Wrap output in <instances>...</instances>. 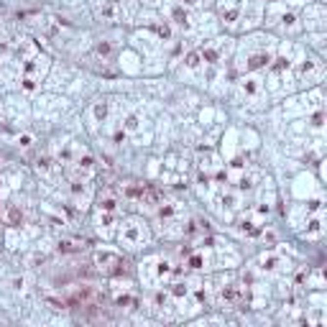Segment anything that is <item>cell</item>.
<instances>
[{
	"label": "cell",
	"instance_id": "9",
	"mask_svg": "<svg viewBox=\"0 0 327 327\" xmlns=\"http://www.w3.org/2000/svg\"><path fill=\"white\" fill-rule=\"evenodd\" d=\"M199 172L210 174V176L215 172H220V161H218V156L212 151H199Z\"/></svg>",
	"mask_w": 327,
	"mask_h": 327
},
{
	"label": "cell",
	"instance_id": "32",
	"mask_svg": "<svg viewBox=\"0 0 327 327\" xmlns=\"http://www.w3.org/2000/svg\"><path fill=\"white\" fill-rule=\"evenodd\" d=\"M312 126H314V128H322V112H320V115H314V120H312Z\"/></svg>",
	"mask_w": 327,
	"mask_h": 327
},
{
	"label": "cell",
	"instance_id": "5",
	"mask_svg": "<svg viewBox=\"0 0 327 327\" xmlns=\"http://www.w3.org/2000/svg\"><path fill=\"white\" fill-rule=\"evenodd\" d=\"M297 286H307L314 291H322L325 289V271L322 268H307L297 276Z\"/></svg>",
	"mask_w": 327,
	"mask_h": 327
},
{
	"label": "cell",
	"instance_id": "12",
	"mask_svg": "<svg viewBox=\"0 0 327 327\" xmlns=\"http://www.w3.org/2000/svg\"><path fill=\"white\" fill-rule=\"evenodd\" d=\"M41 54V49H39V44L36 41H31V39H26V41H21V46H18V56H21V62H31L33 56H39Z\"/></svg>",
	"mask_w": 327,
	"mask_h": 327
},
{
	"label": "cell",
	"instance_id": "1",
	"mask_svg": "<svg viewBox=\"0 0 327 327\" xmlns=\"http://www.w3.org/2000/svg\"><path fill=\"white\" fill-rule=\"evenodd\" d=\"M141 281L149 286H164L174 281V266L164 258H149L141 263Z\"/></svg>",
	"mask_w": 327,
	"mask_h": 327
},
{
	"label": "cell",
	"instance_id": "26",
	"mask_svg": "<svg viewBox=\"0 0 327 327\" xmlns=\"http://www.w3.org/2000/svg\"><path fill=\"white\" fill-rule=\"evenodd\" d=\"M95 54L103 56V59H110V56H112V44L110 41H100L97 46H95Z\"/></svg>",
	"mask_w": 327,
	"mask_h": 327
},
{
	"label": "cell",
	"instance_id": "30",
	"mask_svg": "<svg viewBox=\"0 0 327 327\" xmlns=\"http://www.w3.org/2000/svg\"><path fill=\"white\" fill-rule=\"evenodd\" d=\"M156 31H159V36H161V39H169V33H172L166 23H164V26H156Z\"/></svg>",
	"mask_w": 327,
	"mask_h": 327
},
{
	"label": "cell",
	"instance_id": "14",
	"mask_svg": "<svg viewBox=\"0 0 327 327\" xmlns=\"http://www.w3.org/2000/svg\"><path fill=\"white\" fill-rule=\"evenodd\" d=\"M261 263H263V271L276 274V271H281V268H284V258L276 256V253H268V256L261 258Z\"/></svg>",
	"mask_w": 327,
	"mask_h": 327
},
{
	"label": "cell",
	"instance_id": "2",
	"mask_svg": "<svg viewBox=\"0 0 327 327\" xmlns=\"http://www.w3.org/2000/svg\"><path fill=\"white\" fill-rule=\"evenodd\" d=\"M149 228L138 220V218H128L126 222H123V228L118 233V240L126 245V248H141L149 243Z\"/></svg>",
	"mask_w": 327,
	"mask_h": 327
},
{
	"label": "cell",
	"instance_id": "24",
	"mask_svg": "<svg viewBox=\"0 0 327 327\" xmlns=\"http://www.w3.org/2000/svg\"><path fill=\"white\" fill-rule=\"evenodd\" d=\"M184 64L189 66V69H202L205 59H202V54H199V51H189V54H187V59H184Z\"/></svg>",
	"mask_w": 327,
	"mask_h": 327
},
{
	"label": "cell",
	"instance_id": "29",
	"mask_svg": "<svg viewBox=\"0 0 327 327\" xmlns=\"http://www.w3.org/2000/svg\"><path fill=\"white\" fill-rule=\"evenodd\" d=\"M294 21H297L294 16H291V13H286V16H284V28H289V31H297L299 26L294 23Z\"/></svg>",
	"mask_w": 327,
	"mask_h": 327
},
{
	"label": "cell",
	"instance_id": "13",
	"mask_svg": "<svg viewBox=\"0 0 327 327\" xmlns=\"http://www.w3.org/2000/svg\"><path fill=\"white\" fill-rule=\"evenodd\" d=\"M322 233H325V225H322V215L317 212L309 222H307V240H317V238H322Z\"/></svg>",
	"mask_w": 327,
	"mask_h": 327
},
{
	"label": "cell",
	"instance_id": "34",
	"mask_svg": "<svg viewBox=\"0 0 327 327\" xmlns=\"http://www.w3.org/2000/svg\"><path fill=\"white\" fill-rule=\"evenodd\" d=\"M146 3H161V0H146Z\"/></svg>",
	"mask_w": 327,
	"mask_h": 327
},
{
	"label": "cell",
	"instance_id": "23",
	"mask_svg": "<svg viewBox=\"0 0 327 327\" xmlns=\"http://www.w3.org/2000/svg\"><path fill=\"white\" fill-rule=\"evenodd\" d=\"M103 16H105L108 21H120V8L112 3V0H108V3L103 5Z\"/></svg>",
	"mask_w": 327,
	"mask_h": 327
},
{
	"label": "cell",
	"instance_id": "8",
	"mask_svg": "<svg viewBox=\"0 0 327 327\" xmlns=\"http://www.w3.org/2000/svg\"><path fill=\"white\" fill-rule=\"evenodd\" d=\"M46 72H49V56L46 54H39V56H33L31 62L23 64V74H31V77H36V80H41Z\"/></svg>",
	"mask_w": 327,
	"mask_h": 327
},
{
	"label": "cell",
	"instance_id": "7",
	"mask_svg": "<svg viewBox=\"0 0 327 327\" xmlns=\"http://www.w3.org/2000/svg\"><path fill=\"white\" fill-rule=\"evenodd\" d=\"M220 18L228 26H235L240 21V0H220Z\"/></svg>",
	"mask_w": 327,
	"mask_h": 327
},
{
	"label": "cell",
	"instance_id": "21",
	"mask_svg": "<svg viewBox=\"0 0 327 327\" xmlns=\"http://www.w3.org/2000/svg\"><path fill=\"white\" fill-rule=\"evenodd\" d=\"M92 118H95V123H103L108 118V100H97L92 108Z\"/></svg>",
	"mask_w": 327,
	"mask_h": 327
},
{
	"label": "cell",
	"instance_id": "18",
	"mask_svg": "<svg viewBox=\"0 0 327 327\" xmlns=\"http://www.w3.org/2000/svg\"><path fill=\"white\" fill-rule=\"evenodd\" d=\"M172 21H174V23L176 26H189V13H187V8L184 5H176L174 10H172Z\"/></svg>",
	"mask_w": 327,
	"mask_h": 327
},
{
	"label": "cell",
	"instance_id": "3",
	"mask_svg": "<svg viewBox=\"0 0 327 327\" xmlns=\"http://www.w3.org/2000/svg\"><path fill=\"white\" fill-rule=\"evenodd\" d=\"M95 263L103 268L105 274L110 276H120V274H128V263L123 261L118 253H110V251H103V253H95Z\"/></svg>",
	"mask_w": 327,
	"mask_h": 327
},
{
	"label": "cell",
	"instance_id": "4",
	"mask_svg": "<svg viewBox=\"0 0 327 327\" xmlns=\"http://www.w3.org/2000/svg\"><path fill=\"white\" fill-rule=\"evenodd\" d=\"M220 299H222L225 304H230V307L245 304V302H248V286H243V284H228V286H222Z\"/></svg>",
	"mask_w": 327,
	"mask_h": 327
},
{
	"label": "cell",
	"instance_id": "10",
	"mask_svg": "<svg viewBox=\"0 0 327 327\" xmlns=\"http://www.w3.org/2000/svg\"><path fill=\"white\" fill-rule=\"evenodd\" d=\"M62 169V164L59 161H54V159H49V156H41V159L36 161V172L41 174V176H46V179H51L56 172Z\"/></svg>",
	"mask_w": 327,
	"mask_h": 327
},
{
	"label": "cell",
	"instance_id": "19",
	"mask_svg": "<svg viewBox=\"0 0 327 327\" xmlns=\"http://www.w3.org/2000/svg\"><path fill=\"white\" fill-rule=\"evenodd\" d=\"M271 64V54H256V56H251V62H248V69H261V66H268Z\"/></svg>",
	"mask_w": 327,
	"mask_h": 327
},
{
	"label": "cell",
	"instance_id": "20",
	"mask_svg": "<svg viewBox=\"0 0 327 327\" xmlns=\"http://www.w3.org/2000/svg\"><path fill=\"white\" fill-rule=\"evenodd\" d=\"M103 212H115L118 210V197L115 195H103L100 197V205H97Z\"/></svg>",
	"mask_w": 327,
	"mask_h": 327
},
{
	"label": "cell",
	"instance_id": "11",
	"mask_svg": "<svg viewBox=\"0 0 327 327\" xmlns=\"http://www.w3.org/2000/svg\"><path fill=\"white\" fill-rule=\"evenodd\" d=\"M261 89H263L261 80H258V77H253V74H248V77H243V80H240V92H243L245 97H256Z\"/></svg>",
	"mask_w": 327,
	"mask_h": 327
},
{
	"label": "cell",
	"instance_id": "22",
	"mask_svg": "<svg viewBox=\"0 0 327 327\" xmlns=\"http://www.w3.org/2000/svg\"><path fill=\"white\" fill-rule=\"evenodd\" d=\"M39 87H41V80H36V77H31V74H23V80H21V89H23V92H36Z\"/></svg>",
	"mask_w": 327,
	"mask_h": 327
},
{
	"label": "cell",
	"instance_id": "15",
	"mask_svg": "<svg viewBox=\"0 0 327 327\" xmlns=\"http://www.w3.org/2000/svg\"><path fill=\"white\" fill-rule=\"evenodd\" d=\"M112 222H115V212H103V210L97 212V230L103 233V235H110L112 233L110 230Z\"/></svg>",
	"mask_w": 327,
	"mask_h": 327
},
{
	"label": "cell",
	"instance_id": "17",
	"mask_svg": "<svg viewBox=\"0 0 327 327\" xmlns=\"http://www.w3.org/2000/svg\"><path fill=\"white\" fill-rule=\"evenodd\" d=\"M85 240H72V238H64L62 243H59V251L62 253H77V251H85Z\"/></svg>",
	"mask_w": 327,
	"mask_h": 327
},
{
	"label": "cell",
	"instance_id": "33",
	"mask_svg": "<svg viewBox=\"0 0 327 327\" xmlns=\"http://www.w3.org/2000/svg\"><path fill=\"white\" fill-rule=\"evenodd\" d=\"M31 143H33L31 136H23V138H21V146H31Z\"/></svg>",
	"mask_w": 327,
	"mask_h": 327
},
{
	"label": "cell",
	"instance_id": "6",
	"mask_svg": "<svg viewBox=\"0 0 327 327\" xmlns=\"http://www.w3.org/2000/svg\"><path fill=\"white\" fill-rule=\"evenodd\" d=\"M238 228H240V233H245V235H258L263 230V215H258L256 210H251L248 215H243L240 220H238Z\"/></svg>",
	"mask_w": 327,
	"mask_h": 327
},
{
	"label": "cell",
	"instance_id": "27",
	"mask_svg": "<svg viewBox=\"0 0 327 327\" xmlns=\"http://www.w3.org/2000/svg\"><path fill=\"white\" fill-rule=\"evenodd\" d=\"M8 222L13 225V228H18V225L23 222V215H21L18 207H8Z\"/></svg>",
	"mask_w": 327,
	"mask_h": 327
},
{
	"label": "cell",
	"instance_id": "16",
	"mask_svg": "<svg viewBox=\"0 0 327 327\" xmlns=\"http://www.w3.org/2000/svg\"><path fill=\"white\" fill-rule=\"evenodd\" d=\"M187 268H192V271H202V268H207V256L202 251L187 253Z\"/></svg>",
	"mask_w": 327,
	"mask_h": 327
},
{
	"label": "cell",
	"instance_id": "31",
	"mask_svg": "<svg viewBox=\"0 0 327 327\" xmlns=\"http://www.w3.org/2000/svg\"><path fill=\"white\" fill-rule=\"evenodd\" d=\"M199 3H202V0H182L184 8H195V5H199Z\"/></svg>",
	"mask_w": 327,
	"mask_h": 327
},
{
	"label": "cell",
	"instance_id": "28",
	"mask_svg": "<svg viewBox=\"0 0 327 327\" xmlns=\"http://www.w3.org/2000/svg\"><path fill=\"white\" fill-rule=\"evenodd\" d=\"M123 128H126V131H138V118L136 115H128L126 120H123Z\"/></svg>",
	"mask_w": 327,
	"mask_h": 327
},
{
	"label": "cell",
	"instance_id": "25",
	"mask_svg": "<svg viewBox=\"0 0 327 327\" xmlns=\"http://www.w3.org/2000/svg\"><path fill=\"white\" fill-rule=\"evenodd\" d=\"M159 215H161L164 220H174V218L179 215V205H176V202H169V205H164V207L159 210Z\"/></svg>",
	"mask_w": 327,
	"mask_h": 327
}]
</instances>
